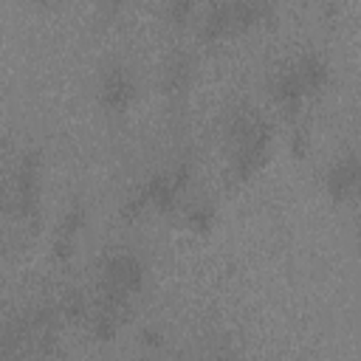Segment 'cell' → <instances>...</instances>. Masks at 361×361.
<instances>
[{
    "label": "cell",
    "mask_w": 361,
    "mask_h": 361,
    "mask_svg": "<svg viewBox=\"0 0 361 361\" xmlns=\"http://www.w3.org/2000/svg\"><path fill=\"white\" fill-rule=\"evenodd\" d=\"M3 149H6V141H3V135H0V152H3Z\"/></svg>",
    "instance_id": "cell-23"
},
{
    "label": "cell",
    "mask_w": 361,
    "mask_h": 361,
    "mask_svg": "<svg viewBox=\"0 0 361 361\" xmlns=\"http://www.w3.org/2000/svg\"><path fill=\"white\" fill-rule=\"evenodd\" d=\"M293 71H296V76H299V82H302L305 96H307V93H319V90L327 85V79H330V68H327L324 56H322V54H313V51H310V54H302V56L296 59Z\"/></svg>",
    "instance_id": "cell-7"
},
{
    "label": "cell",
    "mask_w": 361,
    "mask_h": 361,
    "mask_svg": "<svg viewBox=\"0 0 361 361\" xmlns=\"http://www.w3.org/2000/svg\"><path fill=\"white\" fill-rule=\"evenodd\" d=\"M271 96H274V102L279 104V110L285 116H296L302 110L305 90H302V82H299V76H296L293 68H282L271 79Z\"/></svg>",
    "instance_id": "cell-6"
},
{
    "label": "cell",
    "mask_w": 361,
    "mask_h": 361,
    "mask_svg": "<svg viewBox=\"0 0 361 361\" xmlns=\"http://www.w3.org/2000/svg\"><path fill=\"white\" fill-rule=\"evenodd\" d=\"M87 223V209L82 203H73L68 206V212L59 217V226H56V234L59 237H76Z\"/></svg>",
    "instance_id": "cell-13"
},
{
    "label": "cell",
    "mask_w": 361,
    "mask_h": 361,
    "mask_svg": "<svg viewBox=\"0 0 361 361\" xmlns=\"http://www.w3.org/2000/svg\"><path fill=\"white\" fill-rule=\"evenodd\" d=\"M307 144H310L307 130L305 127H296L293 135H290V152H293V158H305L307 155Z\"/></svg>",
    "instance_id": "cell-18"
},
{
    "label": "cell",
    "mask_w": 361,
    "mask_h": 361,
    "mask_svg": "<svg viewBox=\"0 0 361 361\" xmlns=\"http://www.w3.org/2000/svg\"><path fill=\"white\" fill-rule=\"evenodd\" d=\"M147 206H152L149 203V192H147V183H141L138 189H133L130 195H127V200L121 203V217L124 220H135V217H141L144 214V209Z\"/></svg>",
    "instance_id": "cell-14"
},
{
    "label": "cell",
    "mask_w": 361,
    "mask_h": 361,
    "mask_svg": "<svg viewBox=\"0 0 361 361\" xmlns=\"http://www.w3.org/2000/svg\"><path fill=\"white\" fill-rule=\"evenodd\" d=\"M214 206L212 203H195V206H189L186 209V228L189 231H195V234H209L212 231V226H214Z\"/></svg>",
    "instance_id": "cell-12"
},
{
    "label": "cell",
    "mask_w": 361,
    "mask_h": 361,
    "mask_svg": "<svg viewBox=\"0 0 361 361\" xmlns=\"http://www.w3.org/2000/svg\"><path fill=\"white\" fill-rule=\"evenodd\" d=\"M135 99V82L124 68H110L99 85V102L110 113H124Z\"/></svg>",
    "instance_id": "cell-5"
},
{
    "label": "cell",
    "mask_w": 361,
    "mask_h": 361,
    "mask_svg": "<svg viewBox=\"0 0 361 361\" xmlns=\"http://www.w3.org/2000/svg\"><path fill=\"white\" fill-rule=\"evenodd\" d=\"M141 344H144V347H149V350H158V347L164 344V336H161V330H152V327L141 330Z\"/></svg>",
    "instance_id": "cell-20"
},
{
    "label": "cell",
    "mask_w": 361,
    "mask_h": 361,
    "mask_svg": "<svg viewBox=\"0 0 361 361\" xmlns=\"http://www.w3.org/2000/svg\"><path fill=\"white\" fill-rule=\"evenodd\" d=\"M271 141H274V127L257 116L254 124L237 138V158H234L237 180H251L265 166Z\"/></svg>",
    "instance_id": "cell-1"
},
{
    "label": "cell",
    "mask_w": 361,
    "mask_h": 361,
    "mask_svg": "<svg viewBox=\"0 0 361 361\" xmlns=\"http://www.w3.org/2000/svg\"><path fill=\"white\" fill-rule=\"evenodd\" d=\"M144 183H147V192H149V203H152L158 212H172V209L178 206L180 192L175 189L169 172H155V175H152L149 180H144Z\"/></svg>",
    "instance_id": "cell-10"
},
{
    "label": "cell",
    "mask_w": 361,
    "mask_h": 361,
    "mask_svg": "<svg viewBox=\"0 0 361 361\" xmlns=\"http://www.w3.org/2000/svg\"><path fill=\"white\" fill-rule=\"evenodd\" d=\"M144 276H147L144 262L138 257H133V254H124V251L110 254L104 259V265H102V285L121 288L127 293H138L144 288Z\"/></svg>",
    "instance_id": "cell-4"
},
{
    "label": "cell",
    "mask_w": 361,
    "mask_h": 361,
    "mask_svg": "<svg viewBox=\"0 0 361 361\" xmlns=\"http://www.w3.org/2000/svg\"><path fill=\"white\" fill-rule=\"evenodd\" d=\"M54 257L56 259H71L73 257V237H59L56 234V240H54Z\"/></svg>",
    "instance_id": "cell-19"
},
{
    "label": "cell",
    "mask_w": 361,
    "mask_h": 361,
    "mask_svg": "<svg viewBox=\"0 0 361 361\" xmlns=\"http://www.w3.org/2000/svg\"><path fill=\"white\" fill-rule=\"evenodd\" d=\"M25 3H31V6H48L51 0H25Z\"/></svg>",
    "instance_id": "cell-22"
},
{
    "label": "cell",
    "mask_w": 361,
    "mask_h": 361,
    "mask_svg": "<svg viewBox=\"0 0 361 361\" xmlns=\"http://www.w3.org/2000/svg\"><path fill=\"white\" fill-rule=\"evenodd\" d=\"M6 203H8V197H6V189H0V209H6Z\"/></svg>",
    "instance_id": "cell-21"
},
{
    "label": "cell",
    "mask_w": 361,
    "mask_h": 361,
    "mask_svg": "<svg viewBox=\"0 0 361 361\" xmlns=\"http://www.w3.org/2000/svg\"><path fill=\"white\" fill-rule=\"evenodd\" d=\"M121 319H124V313H118V310H113V307H99V313H96L93 322H90L96 341H113V338L118 336Z\"/></svg>",
    "instance_id": "cell-11"
},
{
    "label": "cell",
    "mask_w": 361,
    "mask_h": 361,
    "mask_svg": "<svg viewBox=\"0 0 361 361\" xmlns=\"http://www.w3.org/2000/svg\"><path fill=\"white\" fill-rule=\"evenodd\" d=\"M358 180H361V161L355 152H344L341 158H336L330 164V169L324 175V189L333 203H347L355 197Z\"/></svg>",
    "instance_id": "cell-3"
},
{
    "label": "cell",
    "mask_w": 361,
    "mask_h": 361,
    "mask_svg": "<svg viewBox=\"0 0 361 361\" xmlns=\"http://www.w3.org/2000/svg\"><path fill=\"white\" fill-rule=\"evenodd\" d=\"M197 8V0H166V14L175 25H183L189 23V17L195 14Z\"/></svg>",
    "instance_id": "cell-16"
},
{
    "label": "cell",
    "mask_w": 361,
    "mask_h": 361,
    "mask_svg": "<svg viewBox=\"0 0 361 361\" xmlns=\"http://www.w3.org/2000/svg\"><path fill=\"white\" fill-rule=\"evenodd\" d=\"M62 316L71 322H79L82 316H87V302L79 290H68V296L62 299Z\"/></svg>",
    "instance_id": "cell-15"
},
{
    "label": "cell",
    "mask_w": 361,
    "mask_h": 361,
    "mask_svg": "<svg viewBox=\"0 0 361 361\" xmlns=\"http://www.w3.org/2000/svg\"><path fill=\"white\" fill-rule=\"evenodd\" d=\"M161 85L166 96H183L192 85V59L186 54H172L169 62L164 65Z\"/></svg>",
    "instance_id": "cell-8"
},
{
    "label": "cell",
    "mask_w": 361,
    "mask_h": 361,
    "mask_svg": "<svg viewBox=\"0 0 361 361\" xmlns=\"http://www.w3.org/2000/svg\"><path fill=\"white\" fill-rule=\"evenodd\" d=\"M231 34V14H228V0H217L206 8L203 23H200V39L203 42H220Z\"/></svg>",
    "instance_id": "cell-9"
},
{
    "label": "cell",
    "mask_w": 361,
    "mask_h": 361,
    "mask_svg": "<svg viewBox=\"0 0 361 361\" xmlns=\"http://www.w3.org/2000/svg\"><path fill=\"white\" fill-rule=\"evenodd\" d=\"M39 172H42V152L28 149L17 166V214L31 217L37 223L39 214Z\"/></svg>",
    "instance_id": "cell-2"
},
{
    "label": "cell",
    "mask_w": 361,
    "mask_h": 361,
    "mask_svg": "<svg viewBox=\"0 0 361 361\" xmlns=\"http://www.w3.org/2000/svg\"><path fill=\"white\" fill-rule=\"evenodd\" d=\"M169 178H172V183H175V189L183 192V189L189 186V180H192V164H189V161H180V164L169 172Z\"/></svg>",
    "instance_id": "cell-17"
}]
</instances>
